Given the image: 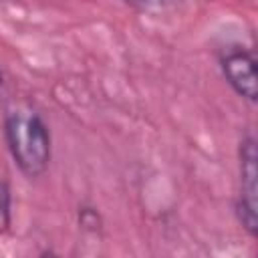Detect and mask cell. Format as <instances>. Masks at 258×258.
Listing matches in <instances>:
<instances>
[{"label":"cell","mask_w":258,"mask_h":258,"mask_svg":"<svg viewBox=\"0 0 258 258\" xmlns=\"http://www.w3.org/2000/svg\"><path fill=\"white\" fill-rule=\"evenodd\" d=\"M220 69L226 83L234 89L236 95L248 103L258 99V81H256V58L252 50L244 46H230L220 54Z\"/></svg>","instance_id":"obj_3"},{"label":"cell","mask_w":258,"mask_h":258,"mask_svg":"<svg viewBox=\"0 0 258 258\" xmlns=\"http://www.w3.org/2000/svg\"><path fill=\"white\" fill-rule=\"evenodd\" d=\"M4 139L22 175L40 177L50 163V131L32 107H14L4 115Z\"/></svg>","instance_id":"obj_1"},{"label":"cell","mask_w":258,"mask_h":258,"mask_svg":"<svg viewBox=\"0 0 258 258\" xmlns=\"http://www.w3.org/2000/svg\"><path fill=\"white\" fill-rule=\"evenodd\" d=\"M2 89H4V73L0 69V95H2Z\"/></svg>","instance_id":"obj_6"},{"label":"cell","mask_w":258,"mask_h":258,"mask_svg":"<svg viewBox=\"0 0 258 258\" xmlns=\"http://www.w3.org/2000/svg\"><path fill=\"white\" fill-rule=\"evenodd\" d=\"M79 224L85 228V230H91V232H97L101 228V218L97 214V210L93 208H79Z\"/></svg>","instance_id":"obj_5"},{"label":"cell","mask_w":258,"mask_h":258,"mask_svg":"<svg viewBox=\"0 0 258 258\" xmlns=\"http://www.w3.org/2000/svg\"><path fill=\"white\" fill-rule=\"evenodd\" d=\"M240 194L236 200V218L240 226L250 234L256 236L258 232V151H256V139L252 133H248L240 141Z\"/></svg>","instance_id":"obj_2"},{"label":"cell","mask_w":258,"mask_h":258,"mask_svg":"<svg viewBox=\"0 0 258 258\" xmlns=\"http://www.w3.org/2000/svg\"><path fill=\"white\" fill-rule=\"evenodd\" d=\"M12 226V191L4 175H0V236H4Z\"/></svg>","instance_id":"obj_4"}]
</instances>
